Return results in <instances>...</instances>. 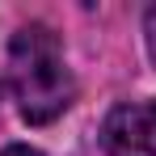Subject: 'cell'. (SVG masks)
Instances as JSON below:
<instances>
[{
  "label": "cell",
  "instance_id": "1",
  "mask_svg": "<svg viewBox=\"0 0 156 156\" xmlns=\"http://www.w3.org/2000/svg\"><path fill=\"white\" fill-rule=\"evenodd\" d=\"M9 84H13V97H17V110L26 122H51L72 105L76 84H72V72L63 63L59 38L47 26H21L13 34Z\"/></svg>",
  "mask_w": 156,
  "mask_h": 156
},
{
  "label": "cell",
  "instance_id": "2",
  "mask_svg": "<svg viewBox=\"0 0 156 156\" xmlns=\"http://www.w3.org/2000/svg\"><path fill=\"white\" fill-rule=\"evenodd\" d=\"M105 156H156V114L148 105H114L101 122Z\"/></svg>",
  "mask_w": 156,
  "mask_h": 156
},
{
  "label": "cell",
  "instance_id": "3",
  "mask_svg": "<svg viewBox=\"0 0 156 156\" xmlns=\"http://www.w3.org/2000/svg\"><path fill=\"white\" fill-rule=\"evenodd\" d=\"M144 34H148V55L156 59V4L148 9V21H144Z\"/></svg>",
  "mask_w": 156,
  "mask_h": 156
},
{
  "label": "cell",
  "instance_id": "4",
  "mask_svg": "<svg viewBox=\"0 0 156 156\" xmlns=\"http://www.w3.org/2000/svg\"><path fill=\"white\" fill-rule=\"evenodd\" d=\"M0 156H42L38 148H26V144H13V148H4Z\"/></svg>",
  "mask_w": 156,
  "mask_h": 156
},
{
  "label": "cell",
  "instance_id": "5",
  "mask_svg": "<svg viewBox=\"0 0 156 156\" xmlns=\"http://www.w3.org/2000/svg\"><path fill=\"white\" fill-rule=\"evenodd\" d=\"M152 114H156V105H152Z\"/></svg>",
  "mask_w": 156,
  "mask_h": 156
}]
</instances>
